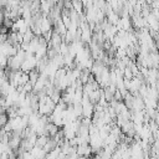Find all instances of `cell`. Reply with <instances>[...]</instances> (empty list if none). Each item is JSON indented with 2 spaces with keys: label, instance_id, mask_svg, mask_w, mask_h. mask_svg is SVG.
I'll list each match as a JSON object with an SVG mask.
<instances>
[{
  "label": "cell",
  "instance_id": "1",
  "mask_svg": "<svg viewBox=\"0 0 159 159\" xmlns=\"http://www.w3.org/2000/svg\"><path fill=\"white\" fill-rule=\"evenodd\" d=\"M92 147L89 144H82V145H78L77 147V154L81 157V158H87L89 157V154L92 153Z\"/></svg>",
  "mask_w": 159,
  "mask_h": 159
},
{
  "label": "cell",
  "instance_id": "2",
  "mask_svg": "<svg viewBox=\"0 0 159 159\" xmlns=\"http://www.w3.org/2000/svg\"><path fill=\"white\" fill-rule=\"evenodd\" d=\"M48 139H50V137H47V135H39L37 140H36V147L43 148L46 145V143L48 142Z\"/></svg>",
  "mask_w": 159,
  "mask_h": 159
},
{
  "label": "cell",
  "instance_id": "3",
  "mask_svg": "<svg viewBox=\"0 0 159 159\" xmlns=\"http://www.w3.org/2000/svg\"><path fill=\"white\" fill-rule=\"evenodd\" d=\"M36 36H35V34H34V31L31 30V29H29L25 34H24V42H26V43H30L34 39H35Z\"/></svg>",
  "mask_w": 159,
  "mask_h": 159
},
{
  "label": "cell",
  "instance_id": "4",
  "mask_svg": "<svg viewBox=\"0 0 159 159\" xmlns=\"http://www.w3.org/2000/svg\"><path fill=\"white\" fill-rule=\"evenodd\" d=\"M19 155H21L22 159H35V157L31 154V152H24L22 154H19Z\"/></svg>",
  "mask_w": 159,
  "mask_h": 159
}]
</instances>
